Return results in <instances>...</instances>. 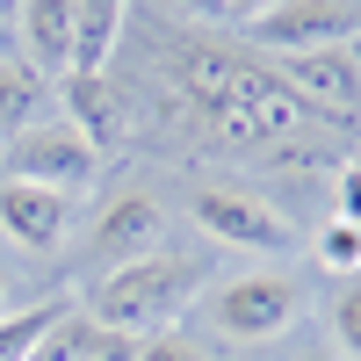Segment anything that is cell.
Instances as JSON below:
<instances>
[{
  "instance_id": "cell-6",
  "label": "cell",
  "mask_w": 361,
  "mask_h": 361,
  "mask_svg": "<svg viewBox=\"0 0 361 361\" xmlns=\"http://www.w3.org/2000/svg\"><path fill=\"white\" fill-rule=\"evenodd\" d=\"M361 37V15L354 0H282L246 22V44L267 51V58H296V51H333V44H354Z\"/></svg>"
},
{
  "instance_id": "cell-15",
  "label": "cell",
  "mask_w": 361,
  "mask_h": 361,
  "mask_svg": "<svg viewBox=\"0 0 361 361\" xmlns=\"http://www.w3.org/2000/svg\"><path fill=\"white\" fill-rule=\"evenodd\" d=\"M94 340H102V325L73 304V311H66V318H58L51 333L37 340V354H29V361H87V354H94Z\"/></svg>"
},
{
  "instance_id": "cell-21",
  "label": "cell",
  "mask_w": 361,
  "mask_h": 361,
  "mask_svg": "<svg viewBox=\"0 0 361 361\" xmlns=\"http://www.w3.org/2000/svg\"><path fill=\"white\" fill-rule=\"evenodd\" d=\"M267 8H282V0H224V22H253V15H267Z\"/></svg>"
},
{
  "instance_id": "cell-11",
  "label": "cell",
  "mask_w": 361,
  "mask_h": 361,
  "mask_svg": "<svg viewBox=\"0 0 361 361\" xmlns=\"http://www.w3.org/2000/svg\"><path fill=\"white\" fill-rule=\"evenodd\" d=\"M15 37H22V66L37 80L73 73V8L66 0H15Z\"/></svg>"
},
{
  "instance_id": "cell-12",
  "label": "cell",
  "mask_w": 361,
  "mask_h": 361,
  "mask_svg": "<svg viewBox=\"0 0 361 361\" xmlns=\"http://www.w3.org/2000/svg\"><path fill=\"white\" fill-rule=\"evenodd\" d=\"M66 8H73V73H109L123 22H130V0H66Z\"/></svg>"
},
{
  "instance_id": "cell-5",
  "label": "cell",
  "mask_w": 361,
  "mask_h": 361,
  "mask_svg": "<svg viewBox=\"0 0 361 361\" xmlns=\"http://www.w3.org/2000/svg\"><path fill=\"white\" fill-rule=\"evenodd\" d=\"M195 224L217 246H238V253H267V260L296 253V224L282 217V202H267L253 188H224V180L195 188Z\"/></svg>"
},
{
  "instance_id": "cell-9",
  "label": "cell",
  "mask_w": 361,
  "mask_h": 361,
  "mask_svg": "<svg viewBox=\"0 0 361 361\" xmlns=\"http://www.w3.org/2000/svg\"><path fill=\"white\" fill-rule=\"evenodd\" d=\"M0 231L22 253H58L73 231V195L58 188H29V180H0Z\"/></svg>"
},
{
  "instance_id": "cell-10",
  "label": "cell",
  "mask_w": 361,
  "mask_h": 361,
  "mask_svg": "<svg viewBox=\"0 0 361 361\" xmlns=\"http://www.w3.org/2000/svg\"><path fill=\"white\" fill-rule=\"evenodd\" d=\"M66 123L94 145V152H116V145L130 137V102H123V87H116L109 73H73L66 80Z\"/></svg>"
},
{
  "instance_id": "cell-4",
  "label": "cell",
  "mask_w": 361,
  "mask_h": 361,
  "mask_svg": "<svg viewBox=\"0 0 361 361\" xmlns=\"http://www.w3.org/2000/svg\"><path fill=\"white\" fill-rule=\"evenodd\" d=\"M94 166H102V152L66 123V116H58V123H29L22 137L0 145V180H29V188H58V195L87 188Z\"/></svg>"
},
{
  "instance_id": "cell-17",
  "label": "cell",
  "mask_w": 361,
  "mask_h": 361,
  "mask_svg": "<svg viewBox=\"0 0 361 361\" xmlns=\"http://www.w3.org/2000/svg\"><path fill=\"white\" fill-rule=\"evenodd\" d=\"M333 340H340V361H361V282H347L340 296H333Z\"/></svg>"
},
{
  "instance_id": "cell-25",
  "label": "cell",
  "mask_w": 361,
  "mask_h": 361,
  "mask_svg": "<svg viewBox=\"0 0 361 361\" xmlns=\"http://www.w3.org/2000/svg\"><path fill=\"white\" fill-rule=\"evenodd\" d=\"M0 8H15V0H0Z\"/></svg>"
},
{
  "instance_id": "cell-22",
  "label": "cell",
  "mask_w": 361,
  "mask_h": 361,
  "mask_svg": "<svg viewBox=\"0 0 361 361\" xmlns=\"http://www.w3.org/2000/svg\"><path fill=\"white\" fill-rule=\"evenodd\" d=\"M289 361H340V354H325V347H304V354H289Z\"/></svg>"
},
{
  "instance_id": "cell-7",
  "label": "cell",
  "mask_w": 361,
  "mask_h": 361,
  "mask_svg": "<svg viewBox=\"0 0 361 361\" xmlns=\"http://www.w3.org/2000/svg\"><path fill=\"white\" fill-rule=\"evenodd\" d=\"M159 231H166V209H159L152 188H116V195L102 202L94 231H87V253L109 260V267H123V260L159 253Z\"/></svg>"
},
{
  "instance_id": "cell-19",
  "label": "cell",
  "mask_w": 361,
  "mask_h": 361,
  "mask_svg": "<svg viewBox=\"0 0 361 361\" xmlns=\"http://www.w3.org/2000/svg\"><path fill=\"white\" fill-rule=\"evenodd\" d=\"M333 217H347V224H361V159H347L340 173H333Z\"/></svg>"
},
{
  "instance_id": "cell-16",
  "label": "cell",
  "mask_w": 361,
  "mask_h": 361,
  "mask_svg": "<svg viewBox=\"0 0 361 361\" xmlns=\"http://www.w3.org/2000/svg\"><path fill=\"white\" fill-rule=\"evenodd\" d=\"M318 260L333 267V275H354V267H361V224L325 217V231H318Z\"/></svg>"
},
{
  "instance_id": "cell-23",
  "label": "cell",
  "mask_w": 361,
  "mask_h": 361,
  "mask_svg": "<svg viewBox=\"0 0 361 361\" xmlns=\"http://www.w3.org/2000/svg\"><path fill=\"white\" fill-rule=\"evenodd\" d=\"M354 66H361V37H354Z\"/></svg>"
},
{
  "instance_id": "cell-8",
  "label": "cell",
  "mask_w": 361,
  "mask_h": 361,
  "mask_svg": "<svg viewBox=\"0 0 361 361\" xmlns=\"http://www.w3.org/2000/svg\"><path fill=\"white\" fill-rule=\"evenodd\" d=\"M275 80L289 87L296 102H318L325 116H361V66H354V44L275 58Z\"/></svg>"
},
{
  "instance_id": "cell-13",
  "label": "cell",
  "mask_w": 361,
  "mask_h": 361,
  "mask_svg": "<svg viewBox=\"0 0 361 361\" xmlns=\"http://www.w3.org/2000/svg\"><path fill=\"white\" fill-rule=\"evenodd\" d=\"M44 87L51 80H37L22 58H0V137H22L29 123H44Z\"/></svg>"
},
{
  "instance_id": "cell-20",
  "label": "cell",
  "mask_w": 361,
  "mask_h": 361,
  "mask_svg": "<svg viewBox=\"0 0 361 361\" xmlns=\"http://www.w3.org/2000/svg\"><path fill=\"white\" fill-rule=\"evenodd\" d=\"M173 15H188V22H224V0H166Z\"/></svg>"
},
{
  "instance_id": "cell-14",
  "label": "cell",
  "mask_w": 361,
  "mask_h": 361,
  "mask_svg": "<svg viewBox=\"0 0 361 361\" xmlns=\"http://www.w3.org/2000/svg\"><path fill=\"white\" fill-rule=\"evenodd\" d=\"M66 311H73V296H44V304H29V311H0V361H29L37 340H44Z\"/></svg>"
},
{
  "instance_id": "cell-1",
  "label": "cell",
  "mask_w": 361,
  "mask_h": 361,
  "mask_svg": "<svg viewBox=\"0 0 361 361\" xmlns=\"http://www.w3.org/2000/svg\"><path fill=\"white\" fill-rule=\"evenodd\" d=\"M173 94L188 130L209 145H231V152H260V145H282L304 123V102L275 80V66H253L246 51H180L173 66Z\"/></svg>"
},
{
  "instance_id": "cell-24",
  "label": "cell",
  "mask_w": 361,
  "mask_h": 361,
  "mask_svg": "<svg viewBox=\"0 0 361 361\" xmlns=\"http://www.w3.org/2000/svg\"><path fill=\"white\" fill-rule=\"evenodd\" d=\"M0 311H8V289H0Z\"/></svg>"
},
{
  "instance_id": "cell-3",
  "label": "cell",
  "mask_w": 361,
  "mask_h": 361,
  "mask_svg": "<svg viewBox=\"0 0 361 361\" xmlns=\"http://www.w3.org/2000/svg\"><path fill=\"white\" fill-rule=\"evenodd\" d=\"M304 282L282 275V267H253V275L238 282H217L202 289V318L217 340H238V347H275L296 333V318H304Z\"/></svg>"
},
{
  "instance_id": "cell-2",
  "label": "cell",
  "mask_w": 361,
  "mask_h": 361,
  "mask_svg": "<svg viewBox=\"0 0 361 361\" xmlns=\"http://www.w3.org/2000/svg\"><path fill=\"white\" fill-rule=\"evenodd\" d=\"M202 289H209V267L195 253H145V260H123L94 282L87 318L123 333V340H145V333H166Z\"/></svg>"
},
{
  "instance_id": "cell-18",
  "label": "cell",
  "mask_w": 361,
  "mask_h": 361,
  "mask_svg": "<svg viewBox=\"0 0 361 361\" xmlns=\"http://www.w3.org/2000/svg\"><path fill=\"white\" fill-rule=\"evenodd\" d=\"M130 361H217V354H209L202 340H188V333H173V325H166V333H145Z\"/></svg>"
}]
</instances>
